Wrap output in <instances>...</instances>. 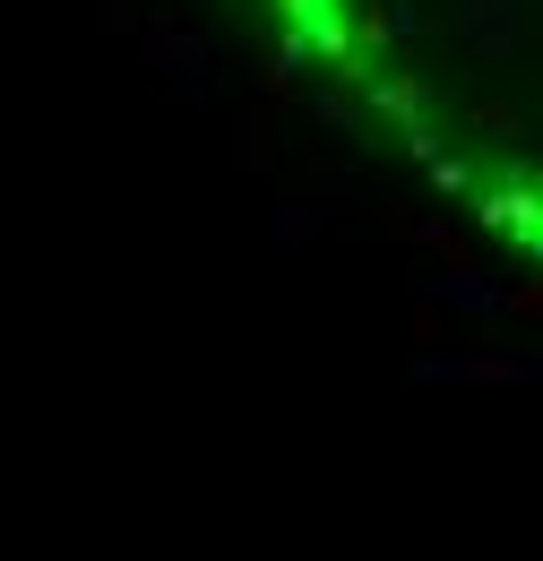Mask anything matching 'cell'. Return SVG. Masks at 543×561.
Here are the masks:
<instances>
[{
	"label": "cell",
	"mask_w": 543,
	"mask_h": 561,
	"mask_svg": "<svg viewBox=\"0 0 543 561\" xmlns=\"http://www.w3.org/2000/svg\"><path fill=\"white\" fill-rule=\"evenodd\" d=\"M345 130L543 268V0H233Z\"/></svg>",
	"instance_id": "6da1fadb"
}]
</instances>
